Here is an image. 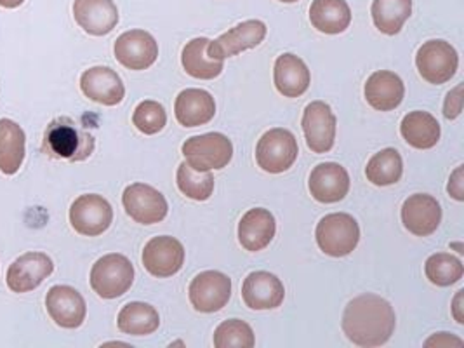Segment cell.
<instances>
[{
    "label": "cell",
    "instance_id": "obj_1",
    "mask_svg": "<svg viewBox=\"0 0 464 348\" xmlns=\"http://www.w3.org/2000/svg\"><path fill=\"white\" fill-rule=\"evenodd\" d=\"M341 327L353 345L376 348L390 342L397 327V317L388 300L365 293L346 304Z\"/></svg>",
    "mask_w": 464,
    "mask_h": 348
},
{
    "label": "cell",
    "instance_id": "obj_2",
    "mask_svg": "<svg viewBox=\"0 0 464 348\" xmlns=\"http://www.w3.org/2000/svg\"><path fill=\"white\" fill-rule=\"evenodd\" d=\"M94 136L70 117H58L44 130L43 152L51 159L82 162L94 152Z\"/></svg>",
    "mask_w": 464,
    "mask_h": 348
},
{
    "label": "cell",
    "instance_id": "obj_3",
    "mask_svg": "<svg viewBox=\"0 0 464 348\" xmlns=\"http://www.w3.org/2000/svg\"><path fill=\"white\" fill-rule=\"evenodd\" d=\"M315 239L325 255L333 258L348 256L359 246V223L348 213L327 215L318 221Z\"/></svg>",
    "mask_w": 464,
    "mask_h": 348
},
{
    "label": "cell",
    "instance_id": "obj_4",
    "mask_svg": "<svg viewBox=\"0 0 464 348\" xmlns=\"http://www.w3.org/2000/svg\"><path fill=\"white\" fill-rule=\"evenodd\" d=\"M89 281L98 296L115 300L126 295L134 283V266L124 255H105L92 265Z\"/></svg>",
    "mask_w": 464,
    "mask_h": 348
},
{
    "label": "cell",
    "instance_id": "obj_5",
    "mask_svg": "<svg viewBox=\"0 0 464 348\" xmlns=\"http://www.w3.org/2000/svg\"><path fill=\"white\" fill-rule=\"evenodd\" d=\"M187 162L198 171H212L227 168L233 159V145L228 136L221 132H208L193 136L181 147Z\"/></svg>",
    "mask_w": 464,
    "mask_h": 348
},
{
    "label": "cell",
    "instance_id": "obj_6",
    "mask_svg": "<svg viewBox=\"0 0 464 348\" xmlns=\"http://www.w3.org/2000/svg\"><path fill=\"white\" fill-rule=\"evenodd\" d=\"M299 147L295 134L284 128L266 130L256 147L257 166L270 174L289 171L297 159Z\"/></svg>",
    "mask_w": 464,
    "mask_h": 348
},
{
    "label": "cell",
    "instance_id": "obj_7",
    "mask_svg": "<svg viewBox=\"0 0 464 348\" xmlns=\"http://www.w3.org/2000/svg\"><path fill=\"white\" fill-rule=\"evenodd\" d=\"M416 66L426 82L442 86L456 75L459 54L445 41H428L418 49Z\"/></svg>",
    "mask_w": 464,
    "mask_h": 348
},
{
    "label": "cell",
    "instance_id": "obj_8",
    "mask_svg": "<svg viewBox=\"0 0 464 348\" xmlns=\"http://www.w3.org/2000/svg\"><path fill=\"white\" fill-rule=\"evenodd\" d=\"M113 221V209L105 197L85 194L77 197L70 208V223L73 230L84 237L105 234Z\"/></svg>",
    "mask_w": 464,
    "mask_h": 348
},
{
    "label": "cell",
    "instance_id": "obj_9",
    "mask_svg": "<svg viewBox=\"0 0 464 348\" xmlns=\"http://www.w3.org/2000/svg\"><path fill=\"white\" fill-rule=\"evenodd\" d=\"M191 304L197 312L214 314L225 308L232 298V281L218 270L198 274L188 287Z\"/></svg>",
    "mask_w": 464,
    "mask_h": 348
},
{
    "label": "cell",
    "instance_id": "obj_10",
    "mask_svg": "<svg viewBox=\"0 0 464 348\" xmlns=\"http://www.w3.org/2000/svg\"><path fill=\"white\" fill-rule=\"evenodd\" d=\"M303 132L306 145L314 153L333 150L336 141V115L325 102H312L303 113Z\"/></svg>",
    "mask_w": 464,
    "mask_h": 348
},
{
    "label": "cell",
    "instance_id": "obj_11",
    "mask_svg": "<svg viewBox=\"0 0 464 348\" xmlns=\"http://www.w3.org/2000/svg\"><path fill=\"white\" fill-rule=\"evenodd\" d=\"M122 204L127 215L141 225L160 223L169 211L166 197L147 183L129 185L124 190Z\"/></svg>",
    "mask_w": 464,
    "mask_h": 348
},
{
    "label": "cell",
    "instance_id": "obj_12",
    "mask_svg": "<svg viewBox=\"0 0 464 348\" xmlns=\"http://www.w3.org/2000/svg\"><path fill=\"white\" fill-rule=\"evenodd\" d=\"M141 260L148 274H151L153 277H172L185 265V247L179 240L170 236L153 237L148 240Z\"/></svg>",
    "mask_w": 464,
    "mask_h": 348
},
{
    "label": "cell",
    "instance_id": "obj_13",
    "mask_svg": "<svg viewBox=\"0 0 464 348\" xmlns=\"http://www.w3.org/2000/svg\"><path fill=\"white\" fill-rule=\"evenodd\" d=\"M266 37V24L259 20H247L233 26L227 34L211 41L208 45V54L212 60L225 62L227 58L257 47Z\"/></svg>",
    "mask_w": 464,
    "mask_h": 348
},
{
    "label": "cell",
    "instance_id": "obj_14",
    "mask_svg": "<svg viewBox=\"0 0 464 348\" xmlns=\"http://www.w3.org/2000/svg\"><path fill=\"white\" fill-rule=\"evenodd\" d=\"M49 317L63 329L82 326L87 315L84 296L72 285H53L45 296Z\"/></svg>",
    "mask_w": 464,
    "mask_h": 348
},
{
    "label": "cell",
    "instance_id": "obj_15",
    "mask_svg": "<svg viewBox=\"0 0 464 348\" xmlns=\"http://www.w3.org/2000/svg\"><path fill=\"white\" fill-rule=\"evenodd\" d=\"M117 62L129 70H147L159 58V44L145 30L124 32L113 45Z\"/></svg>",
    "mask_w": 464,
    "mask_h": 348
},
{
    "label": "cell",
    "instance_id": "obj_16",
    "mask_svg": "<svg viewBox=\"0 0 464 348\" xmlns=\"http://www.w3.org/2000/svg\"><path fill=\"white\" fill-rule=\"evenodd\" d=\"M54 272V263L45 253H24L7 268L5 283L13 293H30Z\"/></svg>",
    "mask_w": 464,
    "mask_h": 348
},
{
    "label": "cell",
    "instance_id": "obj_17",
    "mask_svg": "<svg viewBox=\"0 0 464 348\" xmlns=\"http://www.w3.org/2000/svg\"><path fill=\"white\" fill-rule=\"evenodd\" d=\"M440 221L442 208L435 197L414 194L405 198L401 206V223L411 234L418 237H428L437 232Z\"/></svg>",
    "mask_w": 464,
    "mask_h": 348
},
{
    "label": "cell",
    "instance_id": "obj_18",
    "mask_svg": "<svg viewBox=\"0 0 464 348\" xmlns=\"http://www.w3.org/2000/svg\"><path fill=\"white\" fill-rule=\"evenodd\" d=\"M81 89L85 98L105 107L122 103L126 96V86L121 75L110 66H92L85 70L81 77Z\"/></svg>",
    "mask_w": 464,
    "mask_h": 348
},
{
    "label": "cell",
    "instance_id": "obj_19",
    "mask_svg": "<svg viewBox=\"0 0 464 348\" xmlns=\"http://www.w3.org/2000/svg\"><path fill=\"white\" fill-rule=\"evenodd\" d=\"M310 194L322 204H334L350 192V174L336 162H324L310 174Z\"/></svg>",
    "mask_w": 464,
    "mask_h": 348
},
{
    "label": "cell",
    "instance_id": "obj_20",
    "mask_svg": "<svg viewBox=\"0 0 464 348\" xmlns=\"http://www.w3.org/2000/svg\"><path fill=\"white\" fill-rule=\"evenodd\" d=\"M73 18L92 37L108 35L119 23V9L113 0H75Z\"/></svg>",
    "mask_w": 464,
    "mask_h": 348
},
{
    "label": "cell",
    "instance_id": "obj_21",
    "mask_svg": "<svg viewBox=\"0 0 464 348\" xmlns=\"http://www.w3.org/2000/svg\"><path fill=\"white\" fill-rule=\"evenodd\" d=\"M242 298L253 310H274L284 304L285 287L274 274L259 270L246 277L242 284Z\"/></svg>",
    "mask_w": 464,
    "mask_h": 348
},
{
    "label": "cell",
    "instance_id": "obj_22",
    "mask_svg": "<svg viewBox=\"0 0 464 348\" xmlns=\"http://www.w3.org/2000/svg\"><path fill=\"white\" fill-rule=\"evenodd\" d=\"M174 113L183 128H198L211 122L216 115V102L204 89H185L178 94Z\"/></svg>",
    "mask_w": 464,
    "mask_h": 348
},
{
    "label": "cell",
    "instance_id": "obj_23",
    "mask_svg": "<svg viewBox=\"0 0 464 348\" xmlns=\"http://www.w3.org/2000/svg\"><path fill=\"white\" fill-rule=\"evenodd\" d=\"M367 103L380 111H392L401 107L405 96V86L395 72H374L363 87Z\"/></svg>",
    "mask_w": 464,
    "mask_h": 348
},
{
    "label": "cell",
    "instance_id": "obj_24",
    "mask_svg": "<svg viewBox=\"0 0 464 348\" xmlns=\"http://www.w3.org/2000/svg\"><path fill=\"white\" fill-rule=\"evenodd\" d=\"M276 232L275 217L263 208L249 209L238 223V242L244 249L257 253L270 246Z\"/></svg>",
    "mask_w": 464,
    "mask_h": 348
},
{
    "label": "cell",
    "instance_id": "obj_25",
    "mask_svg": "<svg viewBox=\"0 0 464 348\" xmlns=\"http://www.w3.org/2000/svg\"><path fill=\"white\" fill-rule=\"evenodd\" d=\"M274 81L276 91L285 98H299L310 87V70L293 53H284L275 62Z\"/></svg>",
    "mask_w": 464,
    "mask_h": 348
},
{
    "label": "cell",
    "instance_id": "obj_26",
    "mask_svg": "<svg viewBox=\"0 0 464 348\" xmlns=\"http://www.w3.org/2000/svg\"><path fill=\"white\" fill-rule=\"evenodd\" d=\"M401 138L418 150H430L440 140V124L439 121L422 110H416L407 113L401 119Z\"/></svg>",
    "mask_w": 464,
    "mask_h": 348
},
{
    "label": "cell",
    "instance_id": "obj_27",
    "mask_svg": "<svg viewBox=\"0 0 464 348\" xmlns=\"http://www.w3.org/2000/svg\"><path fill=\"white\" fill-rule=\"evenodd\" d=\"M26 153V136L20 124L0 119V171L7 176L18 173Z\"/></svg>",
    "mask_w": 464,
    "mask_h": 348
},
{
    "label": "cell",
    "instance_id": "obj_28",
    "mask_svg": "<svg viewBox=\"0 0 464 348\" xmlns=\"http://www.w3.org/2000/svg\"><path fill=\"white\" fill-rule=\"evenodd\" d=\"M310 22L322 34L338 35L350 26L352 9L346 0H314L310 5Z\"/></svg>",
    "mask_w": 464,
    "mask_h": 348
},
{
    "label": "cell",
    "instance_id": "obj_29",
    "mask_svg": "<svg viewBox=\"0 0 464 348\" xmlns=\"http://www.w3.org/2000/svg\"><path fill=\"white\" fill-rule=\"evenodd\" d=\"M209 39L197 37L183 47L181 63L187 73L198 81H212L223 73V62L212 60L208 54Z\"/></svg>",
    "mask_w": 464,
    "mask_h": 348
},
{
    "label": "cell",
    "instance_id": "obj_30",
    "mask_svg": "<svg viewBox=\"0 0 464 348\" xmlns=\"http://www.w3.org/2000/svg\"><path fill=\"white\" fill-rule=\"evenodd\" d=\"M117 326L130 336L153 334L160 326V315L155 306L143 302H130L124 304L117 317Z\"/></svg>",
    "mask_w": 464,
    "mask_h": 348
},
{
    "label": "cell",
    "instance_id": "obj_31",
    "mask_svg": "<svg viewBox=\"0 0 464 348\" xmlns=\"http://www.w3.org/2000/svg\"><path fill=\"white\" fill-rule=\"evenodd\" d=\"M372 22L384 35H397L412 14V0H374Z\"/></svg>",
    "mask_w": 464,
    "mask_h": 348
},
{
    "label": "cell",
    "instance_id": "obj_32",
    "mask_svg": "<svg viewBox=\"0 0 464 348\" xmlns=\"http://www.w3.org/2000/svg\"><path fill=\"white\" fill-rule=\"evenodd\" d=\"M403 174V160L395 149H384L374 153L367 162L365 176L376 187H390L401 181Z\"/></svg>",
    "mask_w": 464,
    "mask_h": 348
},
{
    "label": "cell",
    "instance_id": "obj_33",
    "mask_svg": "<svg viewBox=\"0 0 464 348\" xmlns=\"http://www.w3.org/2000/svg\"><path fill=\"white\" fill-rule=\"evenodd\" d=\"M426 279L439 287H449L463 279V261L449 253H435L424 263Z\"/></svg>",
    "mask_w": 464,
    "mask_h": 348
},
{
    "label": "cell",
    "instance_id": "obj_34",
    "mask_svg": "<svg viewBox=\"0 0 464 348\" xmlns=\"http://www.w3.org/2000/svg\"><path fill=\"white\" fill-rule=\"evenodd\" d=\"M176 183L183 196L193 200H208L214 192V176L211 171H198L185 160L176 173Z\"/></svg>",
    "mask_w": 464,
    "mask_h": 348
},
{
    "label": "cell",
    "instance_id": "obj_35",
    "mask_svg": "<svg viewBox=\"0 0 464 348\" xmlns=\"http://www.w3.org/2000/svg\"><path fill=\"white\" fill-rule=\"evenodd\" d=\"M256 345L253 327L240 319L221 323L214 331L216 348H253Z\"/></svg>",
    "mask_w": 464,
    "mask_h": 348
},
{
    "label": "cell",
    "instance_id": "obj_36",
    "mask_svg": "<svg viewBox=\"0 0 464 348\" xmlns=\"http://www.w3.org/2000/svg\"><path fill=\"white\" fill-rule=\"evenodd\" d=\"M132 124L136 126V130L147 136L157 134L166 128L168 124V113L166 109L153 100L141 102L134 113H132Z\"/></svg>",
    "mask_w": 464,
    "mask_h": 348
},
{
    "label": "cell",
    "instance_id": "obj_37",
    "mask_svg": "<svg viewBox=\"0 0 464 348\" xmlns=\"http://www.w3.org/2000/svg\"><path fill=\"white\" fill-rule=\"evenodd\" d=\"M463 84H458L452 91L447 92L445 103H443V117L449 121H454L461 115L463 111Z\"/></svg>",
    "mask_w": 464,
    "mask_h": 348
},
{
    "label": "cell",
    "instance_id": "obj_38",
    "mask_svg": "<svg viewBox=\"0 0 464 348\" xmlns=\"http://www.w3.org/2000/svg\"><path fill=\"white\" fill-rule=\"evenodd\" d=\"M456 345V347H463L464 342L461 338L450 334V333H437L433 336H430L424 342V347L449 348Z\"/></svg>",
    "mask_w": 464,
    "mask_h": 348
},
{
    "label": "cell",
    "instance_id": "obj_39",
    "mask_svg": "<svg viewBox=\"0 0 464 348\" xmlns=\"http://www.w3.org/2000/svg\"><path fill=\"white\" fill-rule=\"evenodd\" d=\"M464 166L456 168V171L450 174V179H449V185H447V192L450 194V197H454L456 200L463 202L464 200Z\"/></svg>",
    "mask_w": 464,
    "mask_h": 348
},
{
    "label": "cell",
    "instance_id": "obj_40",
    "mask_svg": "<svg viewBox=\"0 0 464 348\" xmlns=\"http://www.w3.org/2000/svg\"><path fill=\"white\" fill-rule=\"evenodd\" d=\"M463 296L464 289H459L454 296V302H452V315H454L458 324H464Z\"/></svg>",
    "mask_w": 464,
    "mask_h": 348
},
{
    "label": "cell",
    "instance_id": "obj_41",
    "mask_svg": "<svg viewBox=\"0 0 464 348\" xmlns=\"http://www.w3.org/2000/svg\"><path fill=\"white\" fill-rule=\"evenodd\" d=\"M23 2L24 0H0V7H4V9H16V7L23 5Z\"/></svg>",
    "mask_w": 464,
    "mask_h": 348
},
{
    "label": "cell",
    "instance_id": "obj_42",
    "mask_svg": "<svg viewBox=\"0 0 464 348\" xmlns=\"http://www.w3.org/2000/svg\"><path fill=\"white\" fill-rule=\"evenodd\" d=\"M452 247H456V249H458V253H461V255H463V244H452Z\"/></svg>",
    "mask_w": 464,
    "mask_h": 348
},
{
    "label": "cell",
    "instance_id": "obj_43",
    "mask_svg": "<svg viewBox=\"0 0 464 348\" xmlns=\"http://www.w3.org/2000/svg\"><path fill=\"white\" fill-rule=\"evenodd\" d=\"M278 2H284V4H295L297 0H278Z\"/></svg>",
    "mask_w": 464,
    "mask_h": 348
}]
</instances>
